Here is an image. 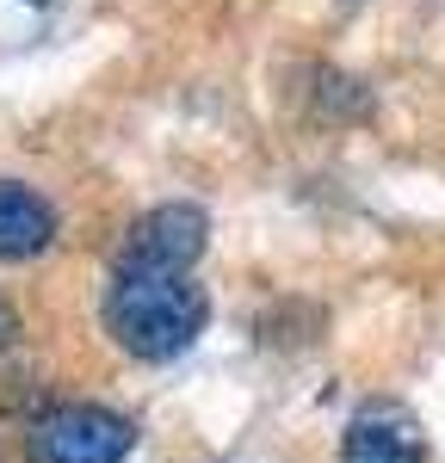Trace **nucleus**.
Listing matches in <instances>:
<instances>
[{
    "instance_id": "obj_6",
    "label": "nucleus",
    "mask_w": 445,
    "mask_h": 463,
    "mask_svg": "<svg viewBox=\"0 0 445 463\" xmlns=\"http://www.w3.org/2000/svg\"><path fill=\"white\" fill-rule=\"evenodd\" d=\"M13 340H19V309L0 297V346H13Z\"/></svg>"
},
{
    "instance_id": "obj_3",
    "label": "nucleus",
    "mask_w": 445,
    "mask_h": 463,
    "mask_svg": "<svg viewBox=\"0 0 445 463\" xmlns=\"http://www.w3.org/2000/svg\"><path fill=\"white\" fill-rule=\"evenodd\" d=\"M204 211L198 204H155L148 216L130 222L118 266H148V272H192V260L204 253Z\"/></svg>"
},
{
    "instance_id": "obj_2",
    "label": "nucleus",
    "mask_w": 445,
    "mask_h": 463,
    "mask_svg": "<svg viewBox=\"0 0 445 463\" xmlns=\"http://www.w3.org/2000/svg\"><path fill=\"white\" fill-rule=\"evenodd\" d=\"M137 445V432L124 414L93 408V402H62L32 427L25 451L32 463H124Z\"/></svg>"
},
{
    "instance_id": "obj_5",
    "label": "nucleus",
    "mask_w": 445,
    "mask_h": 463,
    "mask_svg": "<svg viewBox=\"0 0 445 463\" xmlns=\"http://www.w3.org/2000/svg\"><path fill=\"white\" fill-rule=\"evenodd\" d=\"M340 463H421V432L402 414H365L340 439Z\"/></svg>"
},
{
    "instance_id": "obj_4",
    "label": "nucleus",
    "mask_w": 445,
    "mask_h": 463,
    "mask_svg": "<svg viewBox=\"0 0 445 463\" xmlns=\"http://www.w3.org/2000/svg\"><path fill=\"white\" fill-rule=\"evenodd\" d=\"M56 241V211L25 179H0V260H37Z\"/></svg>"
},
{
    "instance_id": "obj_1",
    "label": "nucleus",
    "mask_w": 445,
    "mask_h": 463,
    "mask_svg": "<svg viewBox=\"0 0 445 463\" xmlns=\"http://www.w3.org/2000/svg\"><path fill=\"white\" fill-rule=\"evenodd\" d=\"M204 285L185 272H148V266H118L106 285V327L124 353L137 358H174L204 334Z\"/></svg>"
}]
</instances>
